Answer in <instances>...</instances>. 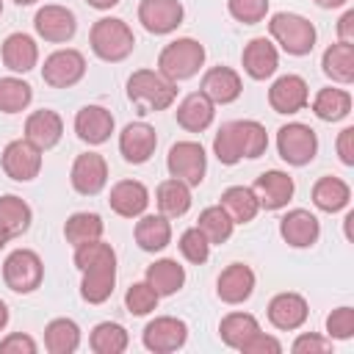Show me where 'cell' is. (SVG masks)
<instances>
[{"label": "cell", "instance_id": "6da1fadb", "mask_svg": "<svg viewBox=\"0 0 354 354\" xmlns=\"http://www.w3.org/2000/svg\"><path fill=\"white\" fill-rule=\"evenodd\" d=\"M268 149V133L254 119H235L218 127L213 152L224 166H235L243 158H260Z\"/></svg>", "mask_w": 354, "mask_h": 354}, {"label": "cell", "instance_id": "7a4b0ae2", "mask_svg": "<svg viewBox=\"0 0 354 354\" xmlns=\"http://www.w3.org/2000/svg\"><path fill=\"white\" fill-rule=\"evenodd\" d=\"M127 97H130L133 105H138L141 113L166 111L177 100V83H171L160 72L138 69L127 80Z\"/></svg>", "mask_w": 354, "mask_h": 354}, {"label": "cell", "instance_id": "3957f363", "mask_svg": "<svg viewBox=\"0 0 354 354\" xmlns=\"http://www.w3.org/2000/svg\"><path fill=\"white\" fill-rule=\"evenodd\" d=\"M88 41H91V50L97 58L102 61H124L133 47H136V36L133 30L127 28L124 19H116V17H102L91 25V33H88Z\"/></svg>", "mask_w": 354, "mask_h": 354}, {"label": "cell", "instance_id": "277c9868", "mask_svg": "<svg viewBox=\"0 0 354 354\" xmlns=\"http://www.w3.org/2000/svg\"><path fill=\"white\" fill-rule=\"evenodd\" d=\"M205 64V47L196 39H174L158 55V72L171 83L194 77Z\"/></svg>", "mask_w": 354, "mask_h": 354}, {"label": "cell", "instance_id": "5b68a950", "mask_svg": "<svg viewBox=\"0 0 354 354\" xmlns=\"http://www.w3.org/2000/svg\"><path fill=\"white\" fill-rule=\"evenodd\" d=\"M268 33L288 55H310L315 47V25L301 14H274L268 22Z\"/></svg>", "mask_w": 354, "mask_h": 354}, {"label": "cell", "instance_id": "8992f818", "mask_svg": "<svg viewBox=\"0 0 354 354\" xmlns=\"http://www.w3.org/2000/svg\"><path fill=\"white\" fill-rule=\"evenodd\" d=\"M44 279V263L33 249H14L3 263V282L14 293H33Z\"/></svg>", "mask_w": 354, "mask_h": 354}, {"label": "cell", "instance_id": "52a82bcc", "mask_svg": "<svg viewBox=\"0 0 354 354\" xmlns=\"http://www.w3.org/2000/svg\"><path fill=\"white\" fill-rule=\"evenodd\" d=\"M277 152L290 166H307L318 152V136L310 124L288 122L277 130Z\"/></svg>", "mask_w": 354, "mask_h": 354}, {"label": "cell", "instance_id": "ba28073f", "mask_svg": "<svg viewBox=\"0 0 354 354\" xmlns=\"http://www.w3.org/2000/svg\"><path fill=\"white\" fill-rule=\"evenodd\" d=\"M166 169L171 177L183 180L185 185H199L207 171V155H205L202 144H196V141H177L169 149Z\"/></svg>", "mask_w": 354, "mask_h": 354}, {"label": "cell", "instance_id": "9c48e42d", "mask_svg": "<svg viewBox=\"0 0 354 354\" xmlns=\"http://www.w3.org/2000/svg\"><path fill=\"white\" fill-rule=\"evenodd\" d=\"M0 163H3V171L11 180L30 183L41 171V149L33 147L28 138H17V141H8L6 144V149L0 155Z\"/></svg>", "mask_w": 354, "mask_h": 354}, {"label": "cell", "instance_id": "30bf717a", "mask_svg": "<svg viewBox=\"0 0 354 354\" xmlns=\"http://www.w3.org/2000/svg\"><path fill=\"white\" fill-rule=\"evenodd\" d=\"M83 75H86V58H83V53L69 50V47L47 55L44 66H41V77L53 88H69L77 80H83Z\"/></svg>", "mask_w": 354, "mask_h": 354}, {"label": "cell", "instance_id": "8fae6325", "mask_svg": "<svg viewBox=\"0 0 354 354\" xmlns=\"http://www.w3.org/2000/svg\"><path fill=\"white\" fill-rule=\"evenodd\" d=\"M144 346L155 354H169V351H177L185 346L188 340V326L185 321L174 318V315H160L155 321H149L144 326V335H141Z\"/></svg>", "mask_w": 354, "mask_h": 354}, {"label": "cell", "instance_id": "7c38bea8", "mask_svg": "<svg viewBox=\"0 0 354 354\" xmlns=\"http://www.w3.org/2000/svg\"><path fill=\"white\" fill-rule=\"evenodd\" d=\"M183 17L185 11L180 0H141L138 3V22L155 36H166L177 30L183 25Z\"/></svg>", "mask_w": 354, "mask_h": 354}, {"label": "cell", "instance_id": "4fadbf2b", "mask_svg": "<svg viewBox=\"0 0 354 354\" xmlns=\"http://www.w3.org/2000/svg\"><path fill=\"white\" fill-rule=\"evenodd\" d=\"M69 180H72V188L77 194H83V196L100 194L105 188V183H108V163H105V158L100 152H83V155H77L75 163H72Z\"/></svg>", "mask_w": 354, "mask_h": 354}, {"label": "cell", "instance_id": "5bb4252c", "mask_svg": "<svg viewBox=\"0 0 354 354\" xmlns=\"http://www.w3.org/2000/svg\"><path fill=\"white\" fill-rule=\"evenodd\" d=\"M33 28L44 41H69L77 30V19L66 6H41L33 17Z\"/></svg>", "mask_w": 354, "mask_h": 354}, {"label": "cell", "instance_id": "9a60e30c", "mask_svg": "<svg viewBox=\"0 0 354 354\" xmlns=\"http://www.w3.org/2000/svg\"><path fill=\"white\" fill-rule=\"evenodd\" d=\"M279 235L288 246L293 249H307L318 241L321 235V224L318 218L304 210V207H296V210H288L282 218H279Z\"/></svg>", "mask_w": 354, "mask_h": 354}, {"label": "cell", "instance_id": "2e32d148", "mask_svg": "<svg viewBox=\"0 0 354 354\" xmlns=\"http://www.w3.org/2000/svg\"><path fill=\"white\" fill-rule=\"evenodd\" d=\"M310 100V88L299 75H282L268 88V105L277 113H299Z\"/></svg>", "mask_w": 354, "mask_h": 354}, {"label": "cell", "instance_id": "e0dca14e", "mask_svg": "<svg viewBox=\"0 0 354 354\" xmlns=\"http://www.w3.org/2000/svg\"><path fill=\"white\" fill-rule=\"evenodd\" d=\"M158 147L155 127L147 122H130L119 133V152L127 163H147Z\"/></svg>", "mask_w": 354, "mask_h": 354}, {"label": "cell", "instance_id": "ac0fdd59", "mask_svg": "<svg viewBox=\"0 0 354 354\" xmlns=\"http://www.w3.org/2000/svg\"><path fill=\"white\" fill-rule=\"evenodd\" d=\"M80 274V296L88 304H102L111 299L116 285V260H100L94 266H86Z\"/></svg>", "mask_w": 354, "mask_h": 354}, {"label": "cell", "instance_id": "d6986e66", "mask_svg": "<svg viewBox=\"0 0 354 354\" xmlns=\"http://www.w3.org/2000/svg\"><path fill=\"white\" fill-rule=\"evenodd\" d=\"M252 191H254L260 207H266V210H279V207H285V205L290 202V196H293V177L285 174V171H279V169H271V171H263V174L254 180Z\"/></svg>", "mask_w": 354, "mask_h": 354}, {"label": "cell", "instance_id": "ffe728a7", "mask_svg": "<svg viewBox=\"0 0 354 354\" xmlns=\"http://www.w3.org/2000/svg\"><path fill=\"white\" fill-rule=\"evenodd\" d=\"M310 315V307L304 301V296L299 293H277L271 301H268V321L271 326L282 329V332H293L299 329Z\"/></svg>", "mask_w": 354, "mask_h": 354}, {"label": "cell", "instance_id": "44dd1931", "mask_svg": "<svg viewBox=\"0 0 354 354\" xmlns=\"http://www.w3.org/2000/svg\"><path fill=\"white\" fill-rule=\"evenodd\" d=\"M243 91V83H241V75L230 66H213L205 72L202 77V94L213 102V105H230L241 97Z\"/></svg>", "mask_w": 354, "mask_h": 354}, {"label": "cell", "instance_id": "7402d4cb", "mask_svg": "<svg viewBox=\"0 0 354 354\" xmlns=\"http://www.w3.org/2000/svg\"><path fill=\"white\" fill-rule=\"evenodd\" d=\"M254 290V271L243 263H230L221 274H218V282H216V293L221 301L227 304H241L252 296Z\"/></svg>", "mask_w": 354, "mask_h": 354}, {"label": "cell", "instance_id": "603a6c76", "mask_svg": "<svg viewBox=\"0 0 354 354\" xmlns=\"http://www.w3.org/2000/svg\"><path fill=\"white\" fill-rule=\"evenodd\" d=\"M241 61H243V72H246L252 80H266V77H271V75L277 72V66H279V53H277V47H274L266 36H257V39H252V41L243 47Z\"/></svg>", "mask_w": 354, "mask_h": 354}, {"label": "cell", "instance_id": "cb8c5ba5", "mask_svg": "<svg viewBox=\"0 0 354 354\" xmlns=\"http://www.w3.org/2000/svg\"><path fill=\"white\" fill-rule=\"evenodd\" d=\"M75 133L86 144H105L113 133V116L102 105H86L75 116Z\"/></svg>", "mask_w": 354, "mask_h": 354}, {"label": "cell", "instance_id": "d4e9b609", "mask_svg": "<svg viewBox=\"0 0 354 354\" xmlns=\"http://www.w3.org/2000/svg\"><path fill=\"white\" fill-rule=\"evenodd\" d=\"M64 136V122L55 111L50 108H41V111H33L28 119H25V138L39 147L41 152L44 149H53Z\"/></svg>", "mask_w": 354, "mask_h": 354}, {"label": "cell", "instance_id": "484cf974", "mask_svg": "<svg viewBox=\"0 0 354 354\" xmlns=\"http://www.w3.org/2000/svg\"><path fill=\"white\" fill-rule=\"evenodd\" d=\"M108 205L113 213H119L124 218H136V216H144V210L149 205V191L138 180H119L111 188Z\"/></svg>", "mask_w": 354, "mask_h": 354}, {"label": "cell", "instance_id": "4316f807", "mask_svg": "<svg viewBox=\"0 0 354 354\" xmlns=\"http://www.w3.org/2000/svg\"><path fill=\"white\" fill-rule=\"evenodd\" d=\"M177 124L188 133H202L213 124V116H216V105L202 94V91H194L188 94L180 105H177Z\"/></svg>", "mask_w": 354, "mask_h": 354}, {"label": "cell", "instance_id": "83f0119b", "mask_svg": "<svg viewBox=\"0 0 354 354\" xmlns=\"http://www.w3.org/2000/svg\"><path fill=\"white\" fill-rule=\"evenodd\" d=\"M0 53H3L6 69L22 72V75L30 72L36 66V61H39V47H36V41L28 33H11V36H6Z\"/></svg>", "mask_w": 354, "mask_h": 354}, {"label": "cell", "instance_id": "f1b7e54d", "mask_svg": "<svg viewBox=\"0 0 354 354\" xmlns=\"http://www.w3.org/2000/svg\"><path fill=\"white\" fill-rule=\"evenodd\" d=\"M155 202H158V210L160 216L166 218H180L188 213L191 207V185H185L183 180L177 177H169L158 185V194H155Z\"/></svg>", "mask_w": 354, "mask_h": 354}, {"label": "cell", "instance_id": "f546056e", "mask_svg": "<svg viewBox=\"0 0 354 354\" xmlns=\"http://www.w3.org/2000/svg\"><path fill=\"white\" fill-rule=\"evenodd\" d=\"M348 199H351V188H348V183L346 180H340V177H321L315 185H313V205L318 207V210H324V213H337V210H343L346 205H348Z\"/></svg>", "mask_w": 354, "mask_h": 354}, {"label": "cell", "instance_id": "4dcf8cb0", "mask_svg": "<svg viewBox=\"0 0 354 354\" xmlns=\"http://www.w3.org/2000/svg\"><path fill=\"white\" fill-rule=\"evenodd\" d=\"M221 207L227 210L232 224H249L257 216L260 202H257V196H254V191L249 185H230L221 194Z\"/></svg>", "mask_w": 354, "mask_h": 354}, {"label": "cell", "instance_id": "1f68e13d", "mask_svg": "<svg viewBox=\"0 0 354 354\" xmlns=\"http://www.w3.org/2000/svg\"><path fill=\"white\" fill-rule=\"evenodd\" d=\"M147 282L155 288L158 296H174L185 285V268L177 260H171V257L155 260L147 268Z\"/></svg>", "mask_w": 354, "mask_h": 354}, {"label": "cell", "instance_id": "d6a6232c", "mask_svg": "<svg viewBox=\"0 0 354 354\" xmlns=\"http://www.w3.org/2000/svg\"><path fill=\"white\" fill-rule=\"evenodd\" d=\"M321 66H324V75L332 77L335 83H351L354 80V44H346V41L329 44L321 55Z\"/></svg>", "mask_w": 354, "mask_h": 354}, {"label": "cell", "instance_id": "836d02e7", "mask_svg": "<svg viewBox=\"0 0 354 354\" xmlns=\"http://www.w3.org/2000/svg\"><path fill=\"white\" fill-rule=\"evenodd\" d=\"M136 243L144 252H160L171 243V224L166 216H141L136 224Z\"/></svg>", "mask_w": 354, "mask_h": 354}, {"label": "cell", "instance_id": "e575fe53", "mask_svg": "<svg viewBox=\"0 0 354 354\" xmlns=\"http://www.w3.org/2000/svg\"><path fill=\"white\" fill-rule=\"evenodd\" d=\"M80 346V326L72 318H53L44 329V348L50 354H72Z\"/></svg>", "mask_w": 354, "mask_h": 354}, {"label": "cell", "instance_id": "d590c367", "mask_svg": "<svg viewBox=\"0 0 354 354\" xmlns=\"http://www.w3.org/2000/svg\"><path fill=\"white\" fill-rule=\"evenodd\" d=\"M30 221H33V210H30V205H28L25 199H19V196H14V194L0 196V227H3L11 238L28 232Z\"/></svg>", "mask_w": 354, "mask_h": 354}, {"label": "cell", "instance_id": "8d00e7d4", "mask_svg": "<svg viewBox=\"0 0 354 354\" xmlns=\"http://www.w3.org/2000/svg\"><path fill=\"white\" fill-rule=\"evenodd\" d=\"M313 113L324 122H340L351 113V94L346 88H321L313 100Z\"/></svg>", "mask_w": 354, "mask_h": 354}, {"label": "cell", "instance_id": "74e56055", "mask_svg": "<svg viewBox=\"0 0 354 354\" xmlns=\"http://www.w3.org/2000/svg\"><path fill=\"white\" fill-rule=\"evenodd\" d=\"M130 343V335L122 324L116 321H102L91 329V337H88V346L94 354H122Z\"/></svg>", "mask_w": 354, "mask_h": 354}, {"label": "cell", "instance_id": "f35d334b", "mask_svg": "<svg viewBox=\"0 0 354 354\" xmlns=\"http://www.w3.org/2000/svg\"><path fill=\"white\" fill-rule=\"evenodd\" d=\"M102 230H105V224L97 213H72L64 224V238L72 246H83L88 241L102 238Z\"/></svg>", "mask_w": 354, "mask_h": 354}, {"label": "cell", "instance_id": "ab89813d", "mask_svg": "<svg viewBox=\"0 0 354 354\" xmlns=\"http://www.w3.org/2000/svg\"><path fill=\"white\" fill-rule=\"evenodd\" d=\"M254 332H260V324L249 313H230L218 324V335L230 348H241Z\"/></svg>", "mask_w": 354, "mask_h": 354}, {"label": "cell", "instance_id": "60d3db41", "mask_svg": "<svg viewBox=\"0 0 354 354\" xmlns=\"http://www.w3.org/2000/svg\"><path fill=\"white\" fill-rule=\"evenodd\" d=\"M199 230H202V235L210 241V246L213 243H224V241H230V235H232V218L227 216V210L221 207V205H213V207H205L202 213H199V224H196Z\"/></svg>", "mask_w": 354, "mask_h": 354}, {"label": "cell", "instance_id": "b9f144b4", "mask_svg": "<svg viewBox=\"0 0 354 354\" xmlns=\"http://www.w3.org/2000/svg\"><path fill=\"white\" fill-rule=\"evenodd\" d=\"M33 88L22 77H0V111L3 113H19L30 105Z\"/></svg>", "mask_w": 354, "mask_h": 354}, {"label": "cell", "instance_id": "7bdbcfd3", "mask_svg": "<svg viewBox=\"0 0 354 354\" xmlns=\"http://www.w3.org/2000/svg\"><path fill=\"white\" fill-rule=\"evenodd\" d=\"M158 293H155V288L144 279V282H133L130 288H127V293H124V307H127V313H133V315H147V313H152L155 307H158Z\"/></svg>", "mask_w": 354, "mask_h": 354}, {"label": "cell", "instance_id": "ee69618b", "mask_svg": "<svg viewBox=\"0 0 354 354\" xmlns=\"http://www.w3.org/2000/svg\"><path fill=\"white\" fill-rule=\"evenodd\" d=\"M180 252H183V257H185L188 263L202 266V263L210 257V241L202 235L199 227H191V230H185V232L180 235Z\"/></svg>", "mask_w": 354, "mask_h": 354}, {"label": "cell", "instance_id": "f6af8a7d", "mask_svg": "<svg viewBox=\"0 0 354 354\" xmlns=\"http://www.w3.org/2000/svg\"><path fill=\"white\" fill-rule=\"evenodd\" d=\"M100 260H116L113 246L105 243L102 238L88 241V243H83V246H75V268H77V271H83L86 266H94V263H100Z\"/></svg>", "mask_w": 354, "mask_h": 354}, {"label": "cell", "instance_id": "bcb514c9", "mask_svg": "<svg viewBox=\"0 0 354 354\" xmlns=\"http://www.w3.org/2000/svg\"><path fill=\"white\" fill-rule=\"evenodd\" d=\"M227 11L232 19L243 22V25H254V22L266 19L268 0H227Z\"/></svg>", "mask_w": 354, "mask_h": 354}, {"label": "cell", "instance_id": "7dc6e473", "mask_svg": "<svg viewBox=\"0 0 354 354\" xmlns=\"http://www.w3.org/2000/svg\"><path fill=\"white\" fill-rule=\"evenodd\" d=\"M326 335L329 340H348L354 337V310L351 307H337L326 315Z\"/></svg>", "mask_w": 354, "mask_h": 354}, {"label": "cell", "instance_id": "c3c4849f", "mask_svg": "<svg viewBox=\"0 0 354 354\" xmlns=\"http://www.w3.org/2000/svg\"><path fill=\"white\" fill-rule=\"evenodd\" d=\"M238 351H243V354H279L282 351V343L277 337L266 335V332H254Z\"/></svg>", "mask_w": 354, "mask_h": 354}, {"label": "cell", "instance_id": "681fc988", "mask_svg": "<svg viewBox=\"0 0 354 354\" xmlns=\"http://www.w3.org/2000/svg\"><path fill=\"white\" fill-rule=\"evenodd\" d=\"M0 354H36V340L30 335L14 332L0 340Z\"/></svg>", "mask_w": 354, "mask_h": 354}, {"label": "cell", "instance_id": "f907efd6", "mask_svg": "<svg viewBox=\"0 0 354 354\" xmlns=\"http://www.w3.org/2000/svg\"><path fill=\"white\" fill-rule=\"evenodd\" d=\"M290 348H293V354H324L332 348V340L318 337V335H299Z\"/></svg>", "mask_w": 354, "mask_h": 354}, {"label": "cell", "instance_id": "816d5d0a", "mask_svg": "<svg viewBox=\"0 0 354 354\" xmlns=\"http://www.w3.org/2000/svg\"><path fill=\"white\" fill-rule=\"evenodd\" d=\"M337 155L346 166H354V127H343L337 136Z\"/></svg>", "mask_w": 354, "mask_h": 354}, {"label": "cell", "instance_id": "f5cc1de1", "mask_svg": "<svg viewBox=\"0 0 354 354\" xmlns=\"http://www.w3.org/2000/svg\"><path fill=\"white\" fill-rule=\"evenodd\" d=\"M337 36H340V41L354 44V11H351V8L340 17V22H337Z\"/></svg>", "mask_w": 354, "mask_h": 354}, {"label": "cell", "instance_id": "db71d44e", "mask_svg": "<svg viewBox=\"0 0 354 354\" xmlns=\"http://www.w3.org/2000/svg\"><path fill=\"white\" fill-rule=\"evenodd\" d=\"M91 8H97V11H108V8H113L119 0H86Z\"/></svg>", "mask_w": 354, "mask_h": 354}, {"label": "cell", "instance_id": "11a10c76", "mask_svg": "<svg viewBox=\"0 0 354 354\" xmlns=\"http://www.w3.org/2000/svg\"><path fill=\"white\" fill-rule=\"evenodd\" d=\"M318 8H340V6H346L348 0H313Z\"/></svg>", "mask_w": 354, "mask_h": 354}, {"label": "cell", "instance_id": "9f6ffc18", "mask_svg": "<svg viewBox=\"0 0 354 354\" xmlns=\"http://www.w3.org/2000/svg\"><path fill=\"white\" fill-rule=\"evenodd\" d=\"M6 324H8V307H6V301L0 299V332L6 329Z\"/></svg>", "mask_w": 354, "mask_h": 354}, {"label": "cell", "instance_id": "6f0895ef", "mask_svg": "<svg viewBox=\"0 0 354 354\" xmlns=\"http://www.w3.org/2000/svg\"><path fill=\"white\" fill-rule=\"evenodd\" d=\"M8 241H11V235H8V232H6L3 227H0V249H3V246H6Z\"/></svg>", "mask_w": 354, "mask_h": 354}, {"label": "cell", "instance_id": "680465c9", "mask_svg": "<svg viewBox=\"0 0 354 354\" xmlns=\"http://www.w3.org/2000/svg\"><path fill=\"white\" fill-rule=\"evenodd\" d=\"M14 3H17V6H33L36 0H14Z\"/></svg>", "mask_w": 354, "mask_h": 354}, {"label": "cell", "instance_id": "91938a15", "mask_svg": "<svg viewBox=\"0 0 354 354\" xmlns=\"http://www.w3.org/2000/svg\"><path fill=\"white\" fill-rule=\"evenodd\" d=\"M0 14H3V0H0Z\"/></svg>", "mask_w": 354, "mask_h": 354}]
</instances>
